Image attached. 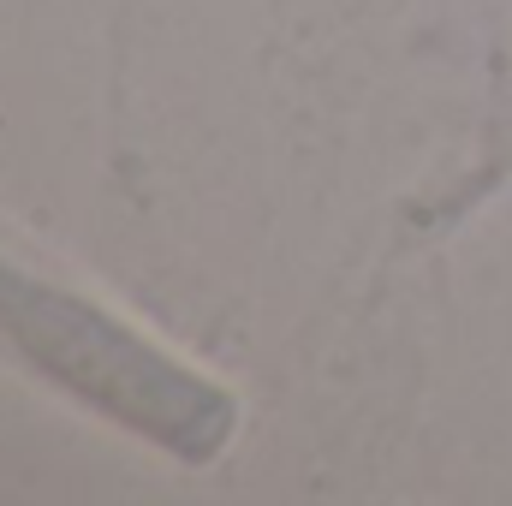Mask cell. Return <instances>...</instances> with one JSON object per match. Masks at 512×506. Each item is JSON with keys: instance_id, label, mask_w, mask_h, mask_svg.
<instances>
[{"instance_id": "obj_1", "label": "cell", "mask_w": 512, "mask_h": 506, "mask_svg": "<svg viewBox=\"0 0 512 506\" xmlns=\"http://www.w3.org/2000/svg\"><path fill=\"white\" fill-rule=\"evenodd\" d=\"M0 340L36 376L185 465H215L239 435V399L221 381L12 251H0Z\"/></svg>"}]
</instances>
